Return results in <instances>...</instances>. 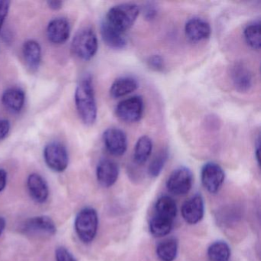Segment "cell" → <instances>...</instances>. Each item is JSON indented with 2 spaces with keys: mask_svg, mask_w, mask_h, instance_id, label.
<instances>
[{
  "mask_svg": "<svg viewBox=\"0 0 261 261\" xmlns=\"http://www.w3.org/2000/svg\"><path fill=\"white\" fill-rule=\"evenodd\" d=\"M74 100L82 122L88 126L94 124L97 120V107L92 77L89 74L84 76L79 82L74 94Z\"/></svg>",
  "mask_w": 261,
  "mask_h": 261,
  "instance_id": "obj_1",
  "label": "cell"
},
{
  "mask_svg": "<svg viewBox=\"0 0 261 261\" xmlns=\"http://www.w3.org/2000/svg\"><path fill=\"white\" fill-rule=\"evenodd\" d=\"M140 12V7L137 4H118L110 9L105 21L116 30L125 33L135 23Z\"/></svg>",
  "mask_w": 261,
  "mask_h": 261,
  "instance_id": "obj_2",
  "label": "cell"
},
{
  "mask_svg": "<svg viewBox=\"0 0 261 261\" xmlns=\"http://www.w3.org/2000/svg\"><path fill=\"white\" fill-rule=\"evenodd\" d=\"M71 50L82 60L92 59L98 50V39L94 30L87 27L79 30L73 39Z\"/></svg>",
  "mask_w": 261,
  "mask_h": 261,
  "instance_id": "obj_3",
  "label": "cell"
},
{
  "mask_svg": "<svg viewBox=\"0 0 261 261\" xmlns=\"http://www.w3.org/2000/svg\"><path fill=\"white\" fill-rule=\"evenodd\" d=\"M98 216L97 212L91 207L82 209L75 219V230L81 241L91 242L97 234Z\"/></svg>",
  "mask_w": 261,
  "mask_h": 261,
  "instance_id": "obj_4",
  "label": "cell"
},
{
  "mask_svg": "<svg viewBox=\"0 0 261 261\" xmlns=\"http://www.w3.org/2000/svg\"><path fill=\"white\" fill-rule=\"evenodd\" d=\"M144 102L143 97L136 95L124 99L116 107L115 113L120 120L126 123H135L143 117Z\"/></svg>",
  "mask_w": 261,
  "mask_h": 261,
  "instance_id": "obj_5",
  "label": "cell"
},
{
  "mask_svg": "<svg viewBox=\"0 0 261 261\" xmlns=\"http://www.w3.org/2000/svg\"><path fill=\"white\" fill-rule=\"evenodd\" d=\"M44 159L47 166L57 172L65 171L69 161L66 147L59 142H51L45 146Z\"/></svg>",
  "mask_w": 261,
  "mask_h": 261,
  "instance_id": "obj_6",
  "label": "cell"
},
{
  "mask_svg": "<svg viewBox=\"0 0 261 261\" xmlns=\"http://www.w3.org/2000/svg\"><path fill=\"white\" fill-rule=\"evenodd\" d=\"M193 175L190 169L181 166L177 168L169 175L166 186L171 193L176 195H186L192 186Z\"/></svg>",
  "mask_w": 261,
  "mask_h": 261,
  "instance_id": "obj_7",
  "label": "cell"
},
{
  "mask_svg": "<svg viewBox=\"0 0 261 261\" xmlns=\"http://www.w3.org/2000/svg\"><path fill=\"white\" fill-rule=\"evenodd\" d=\"M201 182L211 193H216L221 189L225 178L222 168L215 163H207L201 169Z\"/></svg>",
  "mask_w": 261,
  "mask_h": 261,
  "instance_id": "obj_8",
  "label": "cell"
},
{
  "mask_svg": "<svg viewBox=\"0 0 261 261\" xmlns=\"http://www.w3.org/2000/svg\"><path fill=\"white\" fill-rule=\"evenodd\" d=\"M103 140L107 150L115 156H120L127 149V137L122 129L110 127L103 134Z\"/></svg>",
  "mask_w": 261,
  "mask_h": 261,
  "instance_id": "obj_9",
  "label": "cell"
},
{
  "mask_svg": "<svg viewBox=\"0 0 261 261\" xmlns=\"http://www.w3.org/2000/svg\"><path fill=\"white\" fill-rule=\"evenodd\" d=\"M230 80L237 91L247 92L253 85V75L250 68L242 62H237L230 68Z\"/></svg>",
  "mask_w": 261,
  "mask_h": 261,
  "instance_id": "obj_10",
  "label": "cell"
},
{
  "mask_svg": "<svg viewBox=\"0 0 261 261\" xmlns=\"http://www.w3.org/2000/svg\"><path fill=\"white\" fill-rule=\"evenodd\" d=\"M22 230L27 234L51 236L56 232L54 221L46 216L35 217L25 221Z\"/></svg>",
  "mask_w": 261,
  "mask_h": 261,
  "instance_id": "obj_11",
  "label": "cell"
},
{
  "mask_svg": "<svg viewBox=\"0 0 261 261\" xmlns=\"http://www.w3.org/2000/svg\"><path fill=\"white\" fill-rule=\"evenodd\" d=\"M185 33L190 42H199L210 37L212 28L210 24L199 17L189 19L185 25Z\"/></svg>",
  "mask_w": 261,
  "mask_h": 261,
  "instance_id": "obj_12",
  "label": "cell"
},
{
  "mask_svg": "<svg viewBox=\"0 0 261 261\" xmlns=\"http://www.w3.org/2000/svg\"><path fill=\"white\" fill-rule=\"evenodd\" d=\"M71 28L68 21L65 18H56L48 23L47 36L48 40L56 45L64 44L69 39Z\"/></svg>",
  "mask_w": 261,
  "mask_h": 261,
  "instance_id": "obj_13",
  "label": "cell"
},
{
  "mask_svg": "<svg viewBox=\"0 0 261 261\" xmlns=\"http://www.w3.org/2000/svg\"><path fill=\"white\" fill-rule=\"evenodd\" d=\"M204 211L202 197L196 195L184 203L181 208V215L188 224H195L202 219Z\"/></svg>",
  "mask_w": 261,
  "mask_h": 261,
  "instance_id": "obj_14",
  "label": "cell"
},
{
  "mask_svg": "<svg viewBox=\"0 0 261 261\" xmlns=\"http://www.w3.org/2000/svg\"><path fill=\"white\" fill-rule=\"evenodd\" d=\"M119 176L118 165L108 159L99 162L97 167V178L98 182L103 187H111L117 181Z\"/></svg>",
  "mask_w": 261,
  "mask_h": 261,
  "instance_id": "obj_15",
  "label": "cell"
},
{
  "mask_svg": "<svg viewBox=\"0 0 261 261\" xmlns=\"http://www.w3.org/2000/svg\"><path fill=\"white\" fill-rule=\"evenodd\" d=\"M100 33L103 42L110 48L120 50L126 46L127 41L125 33L116 30L105 20L100 25Z\"/></svg>",
  "mask_w": 261,
  "mask_h": 261,
  "instance_id": "obj_16",
  "label": "cell"
},
{
  "mask_svg": "<svg viewBox=\"0 0 261 261\" xmlns=\"http://www.w3.org/2000/svg\"><path fill=\"white\" fill-rule=\"evenodd\" d=\"M25 95L24 91L19 88H10L4 91L2 103L12 113L20 112L25 105Z\"/></svg>",
  "mask_w": 261,
  "mask_h": 261,
  "instance_id": "obj_17",
  "label": "cell"
},
{
  "mask_svg": "<svg viewBox=\"0 0 261 261\" xmlns=\"http://www.w3.org/2000/svg\"><path fill=\"white\" fill-rule=\"evenodd\" d=\"M29 191L32 198L39 203H44L48 197V187L46 181L39 174L33 173L27 181Z\"/></svg>",
  "mask_w": 261,
  "mask_h": 261,
  "instance_id": "obj_18",
  "label": "cell"
},
{
  "mask_svg": "<svg viewBox=\"0 0 261 261\" xmlns=\"http://www.w3.org/2000/svg\"><path fill=\"white\" fill-rule=\"evenodd\" d=\"M22 54L27 66L31 71H37L42 61V48L35 40L25 42L22 48Z\"/></svg>",
  "mask_w": 261,
  "mask_h": 261,
  "instance_id": "obj_19",
  "label": "cell"
},
{
  "mask_svg": "<svg viewBox=\"0 0 261 261\" xmlns=\"http://www.w3.org/2000/svg\"><path fill=\"white\" fill-rule=\"evenodd\" d=\"M138 88V82L132 77H121L117 79L111 85L110 94L114 98L124 97L135 91Z\"/></svg>",
  "mask_w": 261,
  "mask_h": 261,
  "instance_id": "obj_20",
  "label": "cell"
},
{
  "mask_svg": "<svg viewBox=\"0 0 261 261\" xmlns=\"http://www.w3.org/2000/svg\"><path fill=\"white\" fill-rule=\"evenodd\" d=\"M152 141L148 136H143L137 140L134 149V161L142 165L147 161L152 151Z\"/></svg>",
  "mask_w": 261,
  "mask_h": 261,
  "instance_id": "obj_21",
  "label": "cell"
},
{
  "mask_svg": "<svg viewBox=\"0 0 261 261\" xmlns=\"http://www.w3.org/2000/svg\"><path fill=\"white\" fill-rule=\"evenodd\" d=\"M155 215L174 221L177 215L175 201L169 196H163L157 200L155 206Z\"/></svg>",
  "mask_w": 261,
  "mask_h": 261,
  "instance_id": "obj_22",
  "label": "cell"
},
{
  "mask_svg": "<svg viewBox=\"0 0 261 261\" xmlns=\"http://www.w3.org/2000/svg\"><path fill=\"white\" fill-rule=\"evenodd\" d=\"M260 21L254 20L246 25L244 30V39L247 45L254 50L260 48Z\"/></svg>",
  "mask_w": 261,
  "mask_h": 261,
  "instance_id": "obj_23",
  "label": "cell"
},
{
  "mask_svg": "<svg viewBox=\"0 0 261 261\" xmlns=\"http://www.w3.org/2000/svg\"><path fill=\"white\" fill-rule=\"evenodd\" d=\"M178 243L174 238L165 240L158 244L156 253L162 261H173L177 256Z\"/></svg>",
  "mask_w": 261,
  "mask_h": 261,
  "instance_id": "obj_24",
  "label": "cell"
},
{
  "mask_svg": "<svg viewBox=\"0 0 261 261\" xmlns=\"http://www.w3.org/2000/svg\"><path fill=\"white\" fill-rule=\"evenodd\" d=\"M173 225V221L155 215L149 223V230L155 237H163L169 234Z\"/></svg>",
  "mask_w": 261,
  "mask_h": 261,
  "instance_id": "obj_25",
  "label": "cell"
},
{
  "mask_svg": "<svg viewBox=\"0 0 261 261\" xmlns=\"http://www.w3.org/2000/svg\"><path fill=\"white\" fill-rule=\"evenodd\" d=\"M230 255V247L224 241L213 243L207 250V256L212 261H227Z\"/></svg>",
  "mask_w": 261,
  "mask_h": 261,
  "instance_id": "obj_26",
  "label": "cell"
},
{
  "mask_svg": "<svg viewBox=\"0 0 261 261\" xmlns=\"http://www.w3.org/2000/svg\"><path fill=\"white\" fill-rule=\"evenodd\" d=\"M168 158H169V152H168L167 149H162L155 155V158L152 160L150 165H149V169H148L149 175L152 177L158 176L161 173L163 168H164Z\"/></svg>",
  "mask_w": 261,
  "mask_h": 261,
  "instance_id": "obj_27",
  "label": "cell"
},
{
  "mask_svg": "<svg viewBox=\"0 0 261 261\" xmlns=\"http://www.w3.org/2000/svg\"><path fill=\"white\" fill-rule=\"evenodd\" d=\"M148 66L155 71H163L166 67L164 59L159 55L150 56L147 60Z\"/></svg>",
  "mask_w": 261,
  "mask_h": 261,
  "instance_id": "obj_28",
  "label": "cell"
},
{
  "mask_svg": "<svg viewBox=\"0 0 261 261\" xmlns=\"http://www.w3.org/2000/svg\"><path fill=\"white\" fill-rule=\"evenodd\" d=\"M143 13L146 20H153L158 15V7L153 3H148L143 7Z\"/></svg>",
  "mask_w": 261,
  "mask_h": 261,
  "instance_id": "obj_29",
  "label": "cell"
},
{
  "mask_svg": "<svg viewBox=\"0 0 261 261\" xmlns=\"http://www.w3.org/2000/svg\"><path fill=\"white\" fill-rule=\"evenodd\" d=\"M56 261H76L75 258L65 247H60L56 251Z\"/></svg>",
  "mask_w": 261,
  "mask_h": 261,
  "instance_id": "obj_30",
  "label": "cell"
},
{
  "mask_svg": "<svg viewBox=\"0 0 261 261\" xmlns=\"http://www.w3.org/2000/svg\"><path fill=\"white\" fill-rule=\"evenodd\" d=\"M10 7V1L0 0V32H1L3 27H4V22H5L7 15H8Z\"/></svg>",
  "mask_w": 261,
  "mask_h": 261,
  "instance_id": "obj_31",
  "label": "cell"
},
{
  "mask_svg": "<svg viewBox=\"0 0 261 261\" xmlns=\"http://www.w3.org/2000/svg\"><path fill=\"white\" fill-rule=\"evenodd\" d=\"M10 130V123L7 120H0V140H4Z\"/></svg>",
  "mask_w": 261,
  "mask_h": 261,
  "instance_id": "obj_32",
  "label": "cell"
},
{
  "mask_svg": "<svg viewBox=\"0 0 261 261\" xmlns=\"http://www.w3.org/2000/svg\"><path fill=\"white\" fill-rule=\"evenodd\" d=\"M7 181V173L4 169H0V192L5 189Z\"/></svg>",
  "mask_w": 261,
  "mask_h": 261,
  "instance_id": "obj_33",
  "label": "cell"
},
{
  "mask_svg": "<svg viewBox=\"0 0 261 261\" xmlns=\"http://www.w3.org/2000/svg\"><path fill=\"white\" fill-rule=\"evenodd\" d=\"M48 7L53 10H59L62 9L63 3L62 1H48L47 2Z\"/></svg>",
  "mask_w": 261,
  "mask_h": 261,
  "instance_id": "obj_34",
  "label": "cell"
},
{
  "mask_svg": "<svg viewBox=\"0 0 261 261\" xmlns=\"http://www.w3.org/2000/svg\"><path fill=\"white\" fill-rule=\"evenodd\" d=\"M6 227V221L4 220V218H3L2 217H0V236L2 234L3 232H4V229H5Z\"/></svg>",
  "mask_w": 261,
  "mask_h": 261,
  "instance_id": "obj_35",
  "label": "cell"
}]
</instances>
